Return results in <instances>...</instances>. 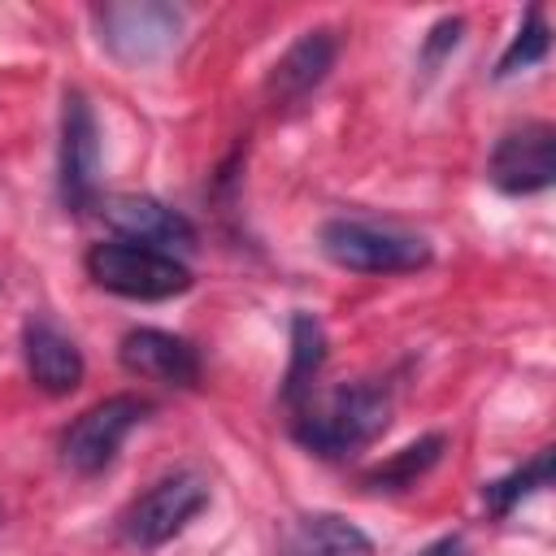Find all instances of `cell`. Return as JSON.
Wrapping results in <instances>:
<instances>
[{"label": "cell", "mask_w": 556, "mask_h": 556, "mask_svg": "<svg viewBox=\"0 0 556 556\" xmlns=\"http://www.w3.org/2000/svg\"><path fill=\"white\" fill-rule=\"evenodd\" d=\"M317 243L348 274H413L430 261V243L421 235L365 217H330Z\"/></svg>", "instance_id": "2"}, {"label": "cell", "mask_w": 556, "mask_h": 556, "mask_svg": "<svg viewBox=\"0 0 556 556\" xmlns=\"http://www.w3.org/2000/svg\"><path fill=\"white\" fill-rule=\"evenodd\" d=\"M100 213L117 230V239H130V243H143L156 252H174V248L182 252L195 243V226L178 208H169L152 195H109L100 204Z\"/></svg>", "instance_id": "10"}, {"label": "cell", "mask_w": 556, "mask_h": 556, "mask_svg": "<svg viewBox=\"0 0 556 556\" xmlns=\"http://www.w3.org/2000/svg\"><path fill=\"white\" fill-rule=\"evenodd\" d=\"M326 365V330L313 313H295L291 317V365L282 378V400L287 404H304V395L313 391V378Z\"/></svg>", "instance_id": "14"}, {"label": "cell", "mask_w": 556, "mask_h": 556, "mask_svg": "<svg viewBox=\"0 0 556 556\" xmlns=\"http://www.w3.org/2000/svg\"><path fill=\"white\" fill-rule=\"evenodd\" d=\"M460 30H465L460 17H443V22H434L430 35H426V43H421V65H439V61L460 43Z\"/></svg>", "instance_id": "18"}, {"label": "cell", "mask_w": 556, "mask_h": 556, "mask_svg": "<svg viewBox=\"0 0 556 556\" xmlns=\"http://www.w3.org/2000/svg\"><path fill=\"white\" fill-rule=\"evenodd\" d=\"M117 356L135 378H148V382H161V387H195L200 382L195 348L182 334H169V330H156V326L126 330L122 343H117Z\"/></svg>", "instance_id": "9"}, {"label": "cell", "mask_w": 556, "mask_h": 556, "mask_svg": "<svg viewBox=\"0 0 556 556\" xmlns=\"http://www.w3.org/2000/svg\"><path fill=\"white\" fill-rule=\"evenodd\" d=\"M443 447H447V439L443 434H426V439H417V443H408V447H400L382 469H374L369 473V486H378V491H404V486H413L439 456H443Z\"/></svg>", "instance_id": "15"}, {"label": "cell", "mask_w": 556, "mask_h": 556, "mask_svg": "<svg viewBox=\"0 0 556 556\" xmlns=\"http://www.w3.org/2000/svg\"><path fill=\"white\" fill-rule=\"evenodd\" d=\"M421 556H469V547H465V539H460V534H443V539H434Z\"/></svg>", "instance_id": "19"}, {"label": "cell", "mask_w": 556, "mask_h": 556, "mask_svg": "<svg viewBox=\"0 0 556 556\" xmlns=\"http://www.w3.org/2000/svg\"><path fill=\"white\" fill-rule=\"evenodd\" d=\"M87 278L122 300H174L191 287V269L174 252H156L130 239H104L87 252Z\"/></svg>", "instance_id": "3"}, {"label": "cell", "mask_w": 556, "mask_h": 556, "mask_svg": "<svg viewBox=\"0 0 556 556\" xmlns=\"http://www.w3.org/2000/svg\"><path fill=\"white\" fill-rule=\"evenodd\" d=\"M143 413H148V404L139 395H104L91 408H83L70 421V430L61 434V460H65V469L70 473H83V478L109 469L113 456H117V447L126 443V434L143 421Z\"/></svg>", "instance_id": "6"}, {"label": "cell", "mask_w": 556, "mask_h": 556, "mask_svg": "<svg viewBox=\"0 0 556 556\" xmlns=\"http://www.w3.org/2000/svg\"><path fill=\"white\" fill-rule=\"evenodd\" d=\"M282 556H374V539L339 513H308L291 526Z\"/></svg>", "instance_id": "13"}, {"label": "cell", "mask_w": 556, "mask_h": 556, "mask_svg": "<svg viewBox=\"0 0 556 556\" xmlns=\"http://www.w3.org/2000/svg\"><path fill=\"white\" fill-rule=\"evenodd\" d=\"M208 504V478L195 469H174L156 478L126 513H122V534L135 547H161L174 534H182Z\"/></svg>", "instance_id": "4"}, {"label": "cell", "mask_w": 556, "mask_h": 556, "mask_svg": "<svg viewBox=\"0 0 556 556\" xmlns=\"http://www.w3.org/2000/svg\"><path fill=\"white\" fill-rule=\"evenodd\" d=\"M391 421V395L369 382H352L300 413L295 439L317 456H352L369 447Z\"/></svg>", "instance_id": "1"}, {"label": "cell", "mask_w": 556, "mask_h": 556, "mask_svg": "<svg viewBox=\"0 0 556 556\" xmlns=\"http://www.w3.org/2000/svg\"><path fill=\"white\" fill-rule=\"evenodd\" d=\"M486 178L504 191V195H534L543 187H552L556 178V130L547 122H521L517 130H508L491 161H486Z\"/></svg>", "instance_id": "8"}, {"label": "cell", "mask_w": 556, "mask_h": 556, "mask_svg": "<svg viewBox=\"0 0 556 556\" xmlns=\"http://www.w3.org/2000/svg\"><path fill=\"white\" fill-rule=\"evenodd\" d=\"M330 65H334V39H330V30H308V35H300L278 56V65L269 74V91L282 104H295V100H304L330 74Z\"/></svg>", "instance_id": "12"}, {"label": "cell", "mask_w": 556, "mask_h": 556, "mask_svg": "<svg viewBox=\"0 0 556 556\" xmlns=\"http://www.w3.org/2000/svg\"><path fill=\"white\" fill-rule=\"evenodd\" d=\"M22 361H26L30 382L48 395H70L87 374L78 343L48 317H30L22 326Z\"/></svg>", "instance_id": "11"}, {"label": "cell", "mask_w": 556, "mask_h": 556, "mask_svg": "<svg viewBox=\"0 0 556 556\" xmlns=\"http://www.w3.org/2000/svg\"><path fill=\"white\" fill-rule=\"evenodd\" d=\"M547 478H552V447L534 452V460H526V465H521V469H513L508 478L486 482V486H482V500L491 504V513H495V517H504V513H513L526 495L543 491V486H547Z\"/></svg>", "instance_id": "16"}, {"label": "cell", "mask_w": 556, "mask_h": 556, "mask_svg": "<svg viewBox=\"0 0 556 556\" xmlns=\"http://www.w3.org/2000/svg\"><path fill=\"white\" fill-rule=\"evenodd\" d=\"M547 17H543V9L534 4V9H526V17H521V26H517V35L508 39V48H504V56H500V65H495V78H513V74H521V70H530V65H539L543 56H547Z\"/></svg>", "instance_id": "17"}, {"label": "cell", "mask_w": 556, "mask_h": 556, "mask_svg": "<svg viewBox=\"0 0 556 556\" xmlns=\"http://www.w3.org/2000/svg\"><path fill=\"white\" fill-rule=\"evenodd\" d=\"M96 30L100 43L126 61V65H148L161 61L178 48L182 35V9L161 4V0H126V4H104L96 9Z\"/></svg>", "instance_id": "5"}, {"label": "cell", "mask_w": 556, "mask_h": 556, "mask_svg": "<svg viewBox=\"0 0 556 556\" xmlns=\"http://www.w3.org/2000/svg\"><path fill=\"white\" fill-rule=\"evenodd\" d=\"M56 182H61V204L70 213H87L100 200V126L83 91H65L61 100Z\"/></svg>", "instance_id": "7"}]
</instances>
